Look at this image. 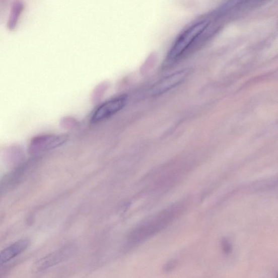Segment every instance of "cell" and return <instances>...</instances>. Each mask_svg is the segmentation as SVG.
Here are the masks:
<instances>
[{"instance_id": "9", "label": "cell", "mask_w": 278, "mask_h": 278, "mask_svg": "<svg viewBox=\"0 0 278 278\" xmlns=\"http://www.w3.org/2000/svg\"><path fill=\"white\" fill-rule=\"evenodd\" d=\"M178 261L176 259H172L167 262L164 267V269L166 272H170L173 269H175L177 265Z\"/></svg>"}, {"instance_id": "7", "label": "cell", "mask_w": 278, "mask_h": 278, "mask_svg": "<svg viewBox=\"0 0 278 278\" xmlns=\"http://www.w3.org/2000/svg\"><path fill=\"white\" fill-rule=\"evenodd\" d=\"M73 245H67L59 249L58 251L52 253L50 256H46L43 260L39 262V268L45 269L63 260L71 254L73 251Z\"/></svg>"}, {"instance_id": "6", "label": "cell", "mask_w": 278, "mask_h": 278, "mask_svg": "<svg viewBox=\"0 0 278 278\" xmlns=\"http://www.w3.org/2000/svg\"><path fill=\"white\" fill-rule=\"evenodd\" d=\"M30 244L29 240L22 239L4 249L0 252V266L22 254Z\"/></svg>"}, {"instance_id": "8", "label": "cell", "mask_w": 278, "mask_h": 278, "mask_svg": "<svg viewBox=\"0 0 278 278\" xmlns=\"http://www.w3.org/2000/svg\"><path fill=\"white\" fill-rule=\"evenodd\" d=\"M221 245L223 251L226 255L230 254L233 252V246L232 243L227 238L222 239Z\"/></svg>"}, {"instance_id": "5", "label": "cell", "mask_w": 278, "mask_h": 278, "mask_svg": "<svg viewBox=\"0 0 278 278\" xmlns=\"http://www.w3.org/2000/svg\"><path fill=\"white\" fill-rule=\"evenodd\" d=\"M62 141H64V139L60 136L50 135L36 136L33 138L30 143L29 149L30 154L37 155L57 147Z\"/></svg>"}, {"instance_id": "3", "label": "cell", "mask_w": 278, "mask_h": 278, "mask_svg": "<svg viewBox=\"0 0 278 278\" xmlns=\"http://www.w3.org/2000/svg\"><path fill=\"white\" fill-rule=\"evenodd\" d=\"M128 96L123 94L104 102L97 107L93 113L91 121L99 123L109 119L119 112L126 105Z\"/></svg>"}, {"instance_id": "2", "label": "cell", "mask_w": 278, "mask_h": 278, "mask_svg": "<svg viewBox=\"0 0 278 278\" xmlns=\"http://www.w3.org/2000/svg\"><path fill=\"white\" fill-rule=\"evenodd\" d=\"M211 23L201 20L192 25L180 34L174 43L166 57V64L170 65L182 58L187 52L201 42Z\"/></svg>"}, {"instance_id": "1", "label": "cell", "mask_w": 278, "mask_h": 278, "mask_svg": "<svg viewBox=\"0 0 278 278\" xmlns=\"http://www.w3.org/2000/svg\"><path fill=\"white\" fill-rule=\"evenodd\" d=\"M184 208L183 204H176L136 227L128 236L127 244L129 246H136L151 238L177 219Z\"/></svg>"}, {"instance_id": "4", "label": "cell", "mask_w": 278, "mask_h": 278, "mask_svg": "<svg viewBox=\"0 0 278 278\" xmlns=\"http://www.w3.org/2000/svg\"><path fill=\"white\" fill-rule=\"evenodd\" d=\"M188 72L186 71H180L158 81L152 88V93L154 95H159L176 88L186 79Z\"/></svg>"}]
</instances>
